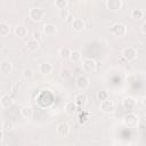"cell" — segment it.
<instances>
[{"mask_svg": "<svg viewBox=\"0 0 146 146\" xmlns=\"http://www.w3.org/2000/svg\"><path fill=\"white\" fill-rule=\"evenodd\" d=\"M26 48H27L29 51L34 52L40 48V43H39V41L36 39H31V40H29L26 42Z\"/></svg>", "mask_w": 146, "mask_h": 146, "instance_id": "obj_16", "label": "cell"}, {"mask_svg": "<svg viewBox=\"0 0 146 146\" xmlns=\"http://www.w3.org/2000/svg\"><path fill=\"white\" fill-rule=\"evenodd\" d=\"M2 138H3V131H2V129H0V141L2 140Z\"/></svg>", "mask_w": 146, "mask_h": 146, "instance_id": "obj_31", "label": "cell"}, {"mask_svg": "<svg viewBox=\"0 0 146 146\" xmlns=\"http://www.w3.org/2000/svg\"><path fill=\"white\" fill-rule=\"evenodd\" d=\"M87 100H88V98L84 92H79L74 97V103L78 105V107H83L87 104Z\"/></svg>", "mask_w": 146, "mask_h": 146, "instance_id": "obj_12", "label": "cell"}, {"mask_svg": "<svg viewBox=\"0 0 146 146\" xmlns=\"http://www.w3.org/2000/svg\"><path fill=\"white\" fill-rule=\"evenodd\" d=\"M108 98H110L108 91H106V90H99V91L97 92V99H98L99 102L106 100V99H108Z\"/></svg>", "mask_w": 146, "mask_h": 146, "instance_id": "obj_26", "label": "cell"}, {"mask_svg": "<svg viewBox=\"0 0 146 146\" xmlns=\"http://www.w3.org/2000/svg\"><path fill=\"white\" fill-rule=\"evenodd\" d=\"M14 104V99H13V97L10 96V95H3L1 98H0V105H1V107H3V108H9L11 105Z\"/></svg>", "mask_w": 146, "mask_h": 146, "instance_id": "obj_13", "label": "cell"}, {"mask_svg": "<svg viewBox=\"0 0 146 146\" xmlns=\"http://www.w3.org/2000/svg\"><path fill=\"white\" fill-rule=\"evenodd\" d=\"M106 7L112 11H116L122 8V0H106Z\"/></svg>", "mask_w": 146, "mask_h": 146, "instance_id": "obj_10", "label": "cell"}, {"mask_svg": "<svg viewBox=\"0 0 146 146\" xmlns=\"http://www.w3.org/2000/svg\"><path fill=\"white\" fill-rule=\"evenodd\" d=\"M57 31V27L55 24H51V23H48V24H44L43 25V33L47 35V36H51L56 33Z\"/></svg>", "mask_w": 146, "mask_h": 146, "instance_id": "obj_14", "label": "cell"}, {"mask_svg": "<svg viewBox=\"0 0 146 146\" xmlns=\"http://www.w3.org/2000/svg\"><path fill=\"white\" fill-rule=\"evenodd\" d=\"M89 84H90V80L84 75H80L75 80V87L79 90H86L89 87Z\"/></svg>", "mask_w": 146, "mask_h": 146, "instance_id": "obj_6", "label": "cell"}, {"mask_svg": "<svg viewBox=\"0 0 146 146\" xmlns=\"http://www.w3.org/2000/svg\"><path fill=\"white\" fill-rule=\"evenodd\" d=\"M13 71V64L9 60H2L0 63V72L3 74H8Z\"/></svg>", "mask_w": 146, "mask_h": 146, "instance_id": "obj_15", "label": "cell"}, {"mask_svg": "<svg viewBox=\"0 0 146 146\" xmlns=\"http://www.w3.org/2000/svg\"><path fill=\"white\" fill-rule=\"evenodd\" d=\"M122 57L128 62L135 60L136 57H137V50L135 48H132V47H127V48H124L122 50Z\"/></svg>", "mask_w": 146, "mask_h": 146, "instance_id": "obj_5", "label": "cell"}, {"mask_svg": "<svg viewBox=\"0 0 146 146\" xmlns=\"http://www.w3.org/2000/svg\"><path fill=\"white\" fill-rule=\"evenodd\" d=\"M122 106L124 110H128V111H132L136 108L137 106V102L135 98L132 97H124L122 99Z\"/></svg>", "mask_w": 146, "mask_h": 146, "instance_id": "obj_8", "label": "cell"}, {"mask_svg": "<svg viewBox=\"0 0 146 146\" xmlns=\"http://www.w3.org/2000/svg\"><path fill=\"white\" fill-rule=\"evenodd\" d=\"M3 128L6 130H14L16 128V125H15V123L13 121H5L3 122Z\"/></svg>", "mask_w": 146, "mask_h": 146, "instance_id": "obj_29", "label": "cell"}, {"mask_svg": "<svg viewBox=\"0 0 146 146\" xmlns=\"http://www.w3.org/2000/svg\"><path fill=\"white\" fill-rule=\"evenodd\" d=\"M33 75H34L33 70H32V68H30V67L24 68V70H23V72H22V76H23L24 79H26V80L32 79V78H33Z\"/></svg>", "mask_w": 146, "mask_h": 146, "instance_id": "obj_25", "label": "cell"}, {"mask_svg": "<svg viewBox=\"0 0 146 146\" xmlns=\"http://www.w3.org/2000/svg\"><path fill=\"white\" fill-rule=\"evenodd\" d=\"M141 33H143V34L146 33V23H143V24H141Z\"/></svg>", "mask_w": 146, "mask_h": 146, "instance_id": "obj_30", "label": "cell"}, {"mask_svg": "<svg viewBox=\"0 0 146 146\" xmlns=\"http://www.w3.org/2000/svg\"><path fill=\"white\" fill-rule=\"evenodd\" d=\"M56 132L62 137H66L70 133V125L65 122H60L56 125Z\"/></svg>", "mask_w": 146, "mask_h": 146, "instance_id": "obj_9", "label": "cell"}, {"mask_svg": "<svg viewBox=\"0 0 146 146\" xmlns=\"http://www.w3.org/2000/svg\"><path fill=\"white\" fill-rule=\"evenodd\" d=\"M144 17V11L141 9H132L131 11V18L136 19V21H139Z\"/></svg>", "mask_w": 146, "mask_h": 146, "instance_id": "obj_24", "label": "cell"}, {"mask_svg": "<svg viewBox=\"0 0 146 146\" xmlns=\"http://www.w3.org/2000/svg\"><path fill=\"white\" fill-rule=\"evenodd\" d=\"M115 110V105L112 100L106 99V100H103L100 102V111L104 112V113H113Z\"/></svg>", "mask_w": 146, "mask_h": 146, "instance_id": "obj_7", "label": "cell"}, {"mask_svg": "<svg viewBox=\"0 0 146 146\" xmlns=\"http://www.w3.org/2000/svg\"><path fill=\"white\" fill-rule=\"evenodd\" d=\"M71 25H72L73 30L76 31V32H81V31H83L84 27H86V23H84V21L81 19V18H74V19L72 21V24H71Z\"/></svg>", "mask_w": 146, "mask_h": 146, "instance_id": "obj_11", "label": "cell"}, {"mask_svg": "<svg viewBox=\"0 0 146 146\" xmlns=\"http://www.w3.org/2000/svg\"><path fill=\"white\" fill-rule=\"evenodd\" d=\"M97 68V64L92 58H86L82 62V70L86 73H94Z\"/></svg>", "mask_w": 146, "mask_h": 146, "instance_id": "obj_4", "label": "cell"}, {"mask_svg": "<svg viewBox=\"0 0 146 146\" xmlns=\"http://www.w3.org/2000/svg\"><path fill=\"white\" fill-rule=\"evenodd\" d=\"M10 33V26L5 23V22H1L0 23V36H7L9 35Z\"/></svg>", "mask_w": 146, "mask_h": 146, "instance_id": "obj_20", "label": "cell"}, {"mask_svg": "<svg viewBox=\"0 0 146 146\" xmlns=\"http://www.w3.org/2000/svg\"><path fill=\"white\" fill-rule=\"evenodd\" d=\"M70 54H71V49L68 47H62L58 51V55L62 59H67L70 57Z\"/></svg>", "mask_w": 146, "mask_h": 146, "instance_id": "obj_23", "label": "cell"}, {"mask_svg": "<svg viewBox=\"0 0 146 146\" xmlns=\"http://www.w3.org/2000/svg\"><path fill=\"white\" fill-rule=\"evenodd\" d=\"M111 33L116 38H122L127 34V26L122 23H116V24L112 25Z\"/></svg>", "mask_w": 146, "mask_h": 146, "instance_id": "obj_1", "label": "cell"}, {"mask_svg": "<svg viewBox=\"0 0 146 146\" xmlns=\"http://www.w3.org/2000/svg\"><path fill=\"white\" fill-rule=\"evenodd\" d=\"M52 68H54L52 65H51L50 63H48V62L41 63L40 66H39V71H40V73H42V74H44V75L50 74V73L52 72Z\"/></svg>", "mask_w": 146, "mask_h": 146, "instance_id": "obj_17", "label": "cell"}, {"mask_svg": "<svg viewBox=\"0 0 146 146\" xmlns=\"http://www.w3.org/2000/svg\"><path fill=\"white\" fill-rule=\"evenodd\" d=\"M76 110H78V105L74 103V100H73V102H68V103L65 105V111H66V113H68V114H74V113L76 112Z\"/></svg>", "mask_w": 146, "mask_h": 146, "instance_id": "obj_22", "label": "cell"}, {"mask_svg": "<svg viewBox=\"0 0 146 146\" xmlns=\"http://www.w3.org/2000/svg\"><path fill=\"white\" fill-rule=\"evenodd\" d=\"M29 17L32 22H41L44 17V11L41 8H31L29 11Z\"/></svg>", "mask_w": 146, "mask_h": 146, "instance_id": "obj_3", "label": "cell"}, {"mask_svg": "<svg viewBox=\"0 0 146 146\" xmlns=\"http://www.w3.org/2000/svg\"><path fill=\"white\" fill-rule=\"evenodd\" d=\"M21 114L24 119H31L33 116V108L31 106H24L21 110Z\"/></svg>", "mask_w": 146, "mask_h": 146, "instance_id": "obj_19", "label": "cell"}, {"mask_svg": "<svg viewBox=\"0 0 146 146\" xmlns=\"http://www.w3.org/2000/svg\"><path fill=\"white\" fill-rule=\"evenodd\" d=\"M68 16H70L68 9L64 8V9H60V10H59V18H60L62 21H66V19L68 18Z\"/></svg>", "mask_w": 146, "mask_h": 146, "instance_id": "obj_28", "label": "cell"}, {"mask_svg": "<svg viewBox=\"0 0 146 146\" xmlns=\"http://www.w3.org/2000/svg\"><path fill=\"white\" fill-rule=\"evenodd\" d=\"M70 60L72 63H78L81 60V52L79 50H71V54H70Z\"/></svg>", "mask_w": 146, "mask_h": 146, "instance_id": "obj_21", "label": "cell"}, {"mask_svg": "<svg viewBox=\"0 0 146 146\" xmlns=\"http://www.w3.org/2000/svg\"><path fill=\"white\" fill-rule=\"evenodd\" d=\"M138 122H139L138 115L135 113H128L123 119V123L128 128H136L138 125Z\"/></svg>", "mask_w": 146, "mask_h": 146, "instance_id": "obj_2", "label": "cell"}, {"mask_svg": "<svg viewBox=\"0 0 146 146\" xmlns=\"http://www.w3.org/2000/svg\"><path fill=\"white\" fill-rule=\"evenodd\" d=\"M14 32H15V35L18 36L19 39H23V38H25V36L27 35V29H26L25 26H23V25L16 26Z\"/></svg>", "mask_w": 146, "mask_h": 146, "instance_id": "obj_18", "label": "cell"}, {"mask_svg": "<svg viewBox=\"0 0 146 146\" xmlns=\"http://www.w3.org/2000/svg\"><path fill=\"white\" fill-rule=\"evenodd\" d=\"M67 6V0H55V7L57 9H64Z\"/></svg>", "mask_w": 146, "mask_h": 146, "instance_id": "obj_27", "label": "cell"}]
</instances>
